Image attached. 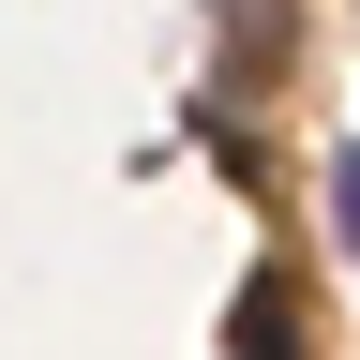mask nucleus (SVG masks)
Listing matches in <instances>:
<instances>
[{"instance_id":"1","label":"nucleus","mask_w":360,"mask_h":360,"mask_svg":"<svg viewBox=\"0 0 360 360\" xmlns=\"http://www.w3.org/2000/svg\"><path fill=\"white\" fill-rule=\"evenodd\" d=\"M270 60H285V0H225V75H270Z\"/></svg>"},{"instance_id":"2","label":"nucleus","mask_w":360,"mask_h":360,"mask_svg":"<svg viewBox=\"0 0 360 360\" xmlns=\"http://www.w3.org/2000/svg\"><path fill=\"white\" fill-rule=\"evenodd\" d=\"M285 330H300V300H285V285H240V315H225V345H285Z\"/></svg>"}]
</instances>
